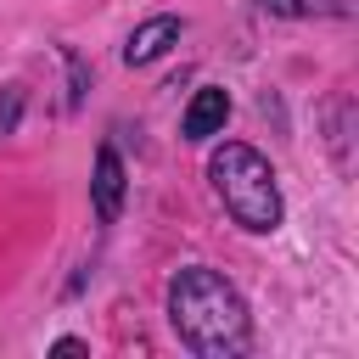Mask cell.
Masks as SVG:
<instances>
[{
	"label": "cell",
	"instance_id": "6da1fadb",
	"mask_svg": "<svg viewBox=\"0 0 359 359\" xmlns=\"http://www.w3.org/2000/svg\"><path fill=\"white\" fill-rule=\"evenodd\" d=\"M168 325H174L180 342H185L191 353H202V359H230V353H241L247 337H252V320H247L241 292H236L224 275L202 269V264H191V269H180V275L168 280Z\"/></svg>",
	"mask_w": 359,
	"mask_h": 359
},
{
	"label": "cell",
	"instance_id": "7a4b0ae2",
	"mask_svg": "<svg viewBox=\"0 0 359 359\" xmlns=\"http://www.w3.org/2000/svg\"><path fill=\"white\" fill-rule=\"evenodd\" d=\"M208 180H213V191H219V202L230 208V219L241 224V230H275L280 224V185H275V168L252 151V146H241V140H224L213 157H208Z\"/></svg>",
	"mask_w": 359,
	"mask_h": 359
},
{
	"label": "cell",
	"instance_id": "3957f363",
	"mask_svg": "<svg viewBox=\"0 0 359 359\" xmlns=\"http://www.w3.org/2000/svg\"><path fill=\"white\" fill-rule=\"evenodd\" d=\"M90 208H95V219H101V224H112V219H118V208H123V157H118L112 146H101V151H95Z\"/></svg>",
	"mask_w": 359,
	"mask_h": 359
},
{
	"label": "cell",
	"instance_id": "277c9868",
	"mask_svg": "<svg viewBox=\"0 0 359 359\" xmlns=\"http://www.w3.org/2000/svg\"><path fill=\"white\" fill-rule=\"evenodd\" d=\"M224 118H230V95H224L219 84H208V90L191 95V107H185V118H180V135H185V140H208V135L224 129Z\"/></svg>",
	"mask_w": 359,
	"mask_h": 359
},
{
	"label": "cell",
	"instance_id": "5b68a950",
	"mask_svg": "<svg viewBox=\"0 0 359 359\" xmlns=\"http://www.w3.org/2000/svg\"><path fill=\"white\" fill-rule=\"evenodd\" d=\"M180 28H185L180 17H151V22H140V28L129 34V45H123V62H129V67L157 62V56H163V50L180 39Z\"/></svg>",
	"mask_w": 359,
	"mask_h": 359
},
{
	"label": "cell",
	"instance_id": "8992f818",
	"mask_svg": "<svg viewBox=\"0 0 359 359\" xmlns=\"http://www.w3.org/2000/svg\"><path fill=\"white\" fill-rule=\"evenodd\" d=\"M269 17H348V0H258Z\"/></svg>",
	"mask_w": 359,
	"mask_h": 359
},
{
	"label": "cell",
	"instance_id": "52a82bcc",
	"mask_svg": "<svg viewBox=\"0 0 359 359\" xmlns=\"http://www.w3.org/2000/svg\"><path fill=\"white\" fill-rule=\"evenodd\" d=\"M17 118H22V90H17V84H6V95H0V135H11V129H17Z\"/></svg>",
	"mask_w": 359,
	"mask_h": 359
}]
</instances>
